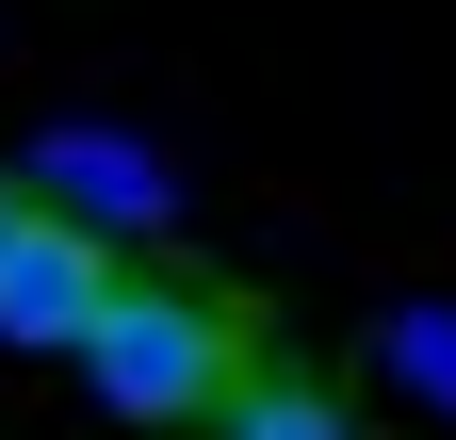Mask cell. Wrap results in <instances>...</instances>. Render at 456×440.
<instances>
[{
    "mask_svg": "<svg viewBox=\"0 0 456 440\" xmlns=\"http://www.w3.org/2000/svg\"><path fill=\"white\" fill-rule=\"evenodd\" d=\"M245 310L228 294H196V278H114V310H98V343H82V392L114 408V424H212L228 392H245Z\"/></svg>",
    "mask_w": 456,
    "mask_h": 440,
    "instance_id": "obj_1",
    "label": "cell"
},
{
    "mask_svg": "<svg viewBox=\"0 0 456 440\" xmlns=\"http://www.w3.org/2000/svg\"><path fill=\"white\" fill-rule=\"evenodd\" d=\"M17 196H33V212H66V229H98L114 261L180 229V163H163L147 131H98V115L33 131V147H17Z\"/></svg>",
    "mask_w": 456,
    "mask_h": 440,
    "instance_id": "obj_2",
    "label": "cell"
},
{
    "mask_svg": "<svg viewBox=\"0 0 456 440\" xmlns=\"http://www.w3.org/2000/svg\"><path fill=\"white\" fill-rule=\"evenodd\" d=\"M114 261L98 229H66V212H33L17 245H0V359H82L98 343V310H114Z\"/></svg>",
    "mask_w": 456,
    "mask_h": 440,
    "instance_id": "obj_3",
    "label": "cell"
},
{
    "mask_svg": "<svg viewBox=\"0 0 456 440\" xmlns=\"http://www.w3.org/2000/svg\"><path fill=\"white\" fill-rule=\"evenodd\" d=\"M375 359H391V375H408V392L456 424V294H408V310L375 326Z\"/></svg>",
    "mask_w": 456,
    "mask_h": 440,
    "instance_id": "obj_4",
    "label": "cell"
},
{
    "mask_svg": "<svg viewBox=\"0 0 456 440\" xmlns=\"http://www.w3.org/2000/svg\"><path fill=\"white\" fill-rule=\"evenodd\" d=\"M228 440H359V424H342V392H310V375H245V392H228Z\"/></svg>",
    "mask_w": 456,
    "mask_h": 440,
    "instance_id": "obj_5",
    "label": "cell"
},
{
    "mask_svg": "<svg viewBox=\"0 0 456 440\" xmlns=\"http://www.w3.org/2000/svg\"><path fill=\"white\" fill-rule=\"evenodd\" d=\"M17 229H33V196H17V163H0V245H17Z\"/></svg>",
    "mask_w": 456,
    "mask_h": 440,
    "instance_id": "obj_6",
    "label": "cell"
}]
</instances>
